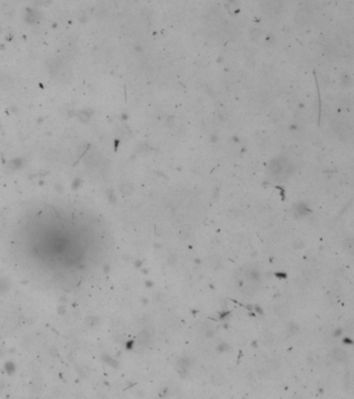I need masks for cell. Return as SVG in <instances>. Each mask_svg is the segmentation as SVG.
Returning a JSON list of instances; mask_svg holds the SVG:
<instances>
[{
    "instance_id": "cell-3",
    "label": "cell",
    "mask_w": 354,
    "mask_h": 399,
    "mask_svg": "<svg viewBox=\"0 0 354 399\" xmlns=\"http://www.w3.org/2000/svg\"><path fill=\"white\" fill-rule=\"evenodd\" d=\"M333 357L337 359V361H346L347 360V354L344 350H342L340 348H335L333 351Z\"/></svg>"
},
{
    "instance_id": "cell-1",
    "label": "cell",
    "mask_w": 354,
    "mask_h": 399,
    "mask_svg": "<svg viewBox=\"0 0 354 399\" xmlns=\"http://www.w3.org/2000/svg\"><path fill=\"white\" fill-rule=\"evenodd\" d=\"M290 168L291 165L289 164L287 160L282 158L273 160L271 164H270V171L273 173V175L277 176L278 178L281 177V176H285V178L288 177V175L290 174V172H289Z\"/></svg>"
},
{
    "instance_id": "cell-2",
    "label": "cell",
    "mask_w": 354,
    "mask_h": 399,
    "mask_svg": "<svg viewBox=\"0 0 354 399\" xmlns=\"http://www.w3.org/2000/svg\"><path fill=\"white\" fill-rule=\"evenodd\" d=\"M177 366H178L179 373L185 374L188 371L189 366H190V361H189L187 358H182V359H180V360L178 361V364H177Z\"/></svg>"
},
{
    "instance_id": "cell-4",
    "label": "cell",
    "mask_w": 354,
    "mask_h": 399,
    "mask_svg": "<svg viewBox=\"0 0 354 399\" xmlns=\"http://www.w3.org/2000/svg\"><path fill=\"white\" fill-rule=\"evenodd\" d=\"M297 211H298V214L299 215H301V216H303V215H305L307 212H309V208L304 205V204H300L299 206H298V208H297Z\"/></svg>"
}]
</instances>
